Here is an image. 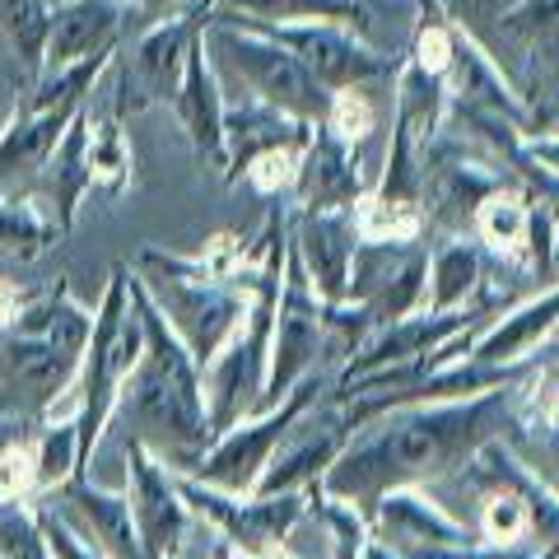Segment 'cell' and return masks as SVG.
I'll return each mask as SVG.
<instances>
[{"label":"cell","mask_w":559,"mask_h":559,"mask_svg":"<svg viewBox=\"0 0 559 559\" xmlns=\"http://www.w3.org/2000/svg\"><path fill=\"white\" fill-rule=\"evenodd\" d=\"M312 369H322V299L312 289V280L304 275L299 257H285V280H280V299H275V322H271V359H266V392L261 406L266 411L285 396L294 382L308 378Z\"/></svg>","instance_id":"obj_12"},{"label":"cell","mask_w":559,"mask_h":559,"mask_svg":"<svg viewBox=\"0 0 559 559\" xmlns=\"http://www.w3.org/2000/svg\"><path fill=\"white\" fill-rule=\"evenodd\" d=\"M406 559H536V550L489 546V540H452V546H396Z\"/></svg>","instance_id":"obj_35"},{"label":"cell","mask_w":559,"mask_h":559,"mask_svg":"<svg viewBox=\"0 0 559 559\" xmlns=\"http://www.w3.org/2000/svg\"><path fill=\"white\" fill-rule=\"evenodd\" d=\"M135 275L201 369L215 359V349L234 336L238 322L248 318V308H252V289L234 285V280L201 275L187 261V252L145 248L135 261Z\"/></svg>","instance_id":"obj_7"},{"label":"cell","mask_w":559,"mask_h":559,"mask_svg":"<svg viewBox=\"0 0 559 559\" xmlns=\"http://www.w3.org/2000/svg\"><path fill=\"white\" fill-rule=\"evenodd\" d=\"M555 261H559V238H555Z\"/></svg>","instance_id":"obj_42"},{"label":"cell","mask_w":559,"mask_h":559,"mask_svg":"<svg viewBox=\"0 0 559 559\" xmlns=\"http://www.w3.org/2000/svg\"><path fill=\"white\" fill-rule=\"evenodd\" d=\"M462 489H471L476 509L471 527L489 546H518V550H546L559 536V489L503 439H489L462 471Z\"/></svg>","instance_id":"obj_4"},{"label":"cell","mask_w":559,"mask_h":559,"mask_svg":"<svg viewBox=\"0 0 559 559\" xmlns=\"http://www.w3.org/2000/svg\"><path fill=\"white\" fill-rule=\"evenodd\" d=\"M201 38L219 75H234L252 98L271 103L280 112L322 127L331 90H322V80L304 66L294 47L271 38L266 28H257L248 14H234V10H210V24Z\"/></svg>","instance_id":"obj_6"},{"label":"cell","mask_w":559,"mask_h":559,"mask_svg":"<svg viewBox=\"0 0 559 559\" xmlns=\"http://www.w3.org/2000/svg\"><path fill=\"white\" fill-rule=\"evenodd\" d=\"M513 388H489L476 396L452 401H406V406L378 411L349 433L341 457L318 480L326 495L369 518L373 499L396 485H433L452 480L476 452L499 439L513 411Z\"/></svg>","instance_id":"obj_1"},{"label":"cell","mask_w":559,"mask_h":559,"mask_svg":"<svg viewBox=\"0 0 559 559\" xmlns=\"http://www.w3.org/2000/svg\"><path fill=\"white\" fill-rule=\"evenodd\" d=\"M43 559H51V555H47V546H43Z\"/></svg>","instance_id":"obj_44"},{"label":"cell","mask_w":559,"mask_h":559,"mask_svg":"<svg viewBox=\"0 0 559 559\" xmlns=\"http://www.w3.org/2000/svg\"><path fill=\"white\" fill-rule=\"evenodd\" d=\"M215 0H187V5L168 10L164 20H150L145 28L117 47V57L108 66V112L131 121L140 112L159 108V103L178 98L182 84V66H187V47L191 38L210 24Z\"/></svg>","instance_id":"obj_8"},{"label":"cell","mask_w":559,"mask_h":559,"mask_svg":"<svg viewBox=\"0 0 559 559\" xmlns=\"http://www.w3.org/2000/svg\"><path fill=\"white\" fill-rule=\"evenodd\" d=\"M66 234L57 229V219L47 215V205L28 191H0V261H28L47 257Z\"/></svg>","instance_id":"obj_29"},{"label":"cell","mask_w":559,"mask_h":559,"mask_svg":"<svg viewBox=\"0 0 559 559\" xmlns=\"http://www.w3.org/2000/svg\"><path fill=\"white\" fill-rule=\"evenodd\" d=\"M312 131H318L312 121H299V117L271 108V103L242 94V103H229V108H224V145H229L224 182L234 178V168L248 159V154L266 150V145H308Z\"/></svg>","instance_id":"obj_25"},{"label":"cell","mask_w":559,"mask_h":559,"mask_svg":"<svg viewBox=\"0 0 559 559\" xmlns=\"http://www.w3.org/2000/svg\"><path fill=\"white\" fill-rule=\"evenodd\" d=\"M131 5H140V10H145V20H164L168 10L187 5V0H131Z\"/></svg>","instance_id":"obj_40"},{"label":"cell","mask_w":559,"mask_h":559,"mask_svg":"<svg viewBox=\"0 0 559 559\" xmlns=\"http://www.w3.org/2000/svg\"><path fill=\"white\" fill-rule=\"evenodd\" d=\"M359 559H406V555H401L396 546H392V540H382V536H364V546H359Z\"/></svg>","instance_id":"obj_39"},{"label":"cell","mask_w":559,"mask_h":559,"mask_svg":"<svg viewBox=\"0 0 559 559\" xmlns=\"http://www.w3.org/2000/svg\"><path fill=\"white\" fill-rule=\"evenodd\" d=\"M536 559H559V536H555V540H550V546H546V550H540Z\"/></svg>","instance_id":"obj_41"},{"label":"cell","mask_w":559,"mask_h":559,"mask_svg":"<svg viewBox=\"0 0 559 559\" xmlns=\"http://www.w3.org/2000/svg\"><path fill=\"white\" fill-rule=\"evenodd\" d=\"M201 33L187 47V66H182V84H178V98H173V112H178L191 150H197V159H210L215 168H229V145H224V108H229V98H224L219 70H215V61H210Z\"/></svg>","instance_id":"obj_20"},{"label":"cell","mask_w":559,"mask_h":559,"mask_svg":"<svg viewBox=\"0 0 559 559\" xmlns=\"http://www.w3.org/2000/svg\"><path fill=\"white\" fill-rule=\"evenodd\" d=\"M522 150L532 154V159H540L550 173H559V131H532L522 135Z\"/></svg>","instance_id":"obj_37"},{"label":"cell","mask_w":559,"mask_h":559,"mask_svg":"<svg viewBox=\"0 0 559 559\" xmlns=\"http://www.w3.org/2000/svg\"><path fill=\"white\" fill-rule=\"evenodd\" d=\"M364 191H369V182H364L359 150L336 140L326 127H318L308 140V150H304L289 210H349Z\"/></svg>","instance_id":"obj_21"},{"label":"cell","mask_w":559,"mask_h":559,"mask_svg":"<svg viewBox=\"0 0 559 559\" xmlns=\"http://www.w3.org/2000/svg\"><path fill=\"white\" fill-rule=\"evenodd\" d=\"M47 503L94 555H103V559H145L140 555V540H135L127 489L112 495V489L90 485V476H75V480H66L57 495H47Z\"/></svg>","instance_id":"obj_16"},{"label":"cell","mask_w":559,"mask_h":559,"mask_svg":"<svg viewBox=\"0 0 559 559\" xmlns=\"http://www.w3.org/2000/svg\"><path fill=\"white\" fill-rule=\"evenodd\" d=\"M252 24L299 51L304 66L322 80V90H331V94L336 90H359V84H392L396 70H401V57H388V51L373 47L369 33H359V28H345V24H331V20H304V24L252 20Z\"/></svg>","instance_id":"obj_11"},{"label":"cell","mask_w":559,"mask_h":559,"mask_svg":"<svg viewBox=\"0 0 559 559\" xmlns=\"http://www.w3.org/2000/svg\"><path fill=\"white\" fill-rule=\"evenodd\" d=\"M173 476H178L191 518L215 532L219 546H234V550L285 546L289 532L308 518V489H289V495H229V489L201 485L197 476H182V471H173Z\"/></svg>","instance_id":"obj_10"},{"label":"cell","mask_w":559,"mask_h":559,"mask_svg":"<svg viewBox=\"0 0 559 559\" xmlns=\"http://www.w3.org/2000/svg\"><path fill=\"white\" fill-rule=\"evenodd\" d=\"M24 191L47 205V215L57 219L61 234L75 229L80 205H84V197L94 191V173H90V108H84V112L66 127L61 145L51 150V159L38 168V178H33Z\"/></svg>","instance_id":"obj_23"},{"label":"cell","mask_w":559,"mask_h":559,"mask_svg":"<svg viewBox=\"0 0 559 559\" xmlns=\"http://www.w3.org/2000/svg\"><path fill=\"white\" fill-rule=\"evenodd\" d=\"M550 341H559V326H555V336H550Z\"/></svg>","instance_id":"obj_43"},{"label":"cell","mask_w":559,"mask_h":559,"mask_svg":"<svg viewBox=\"0 0 559 559\" xmlns=\"http://www.w3.org/2000/svg\"><path fill=\"white\" fill-rule=\"evenodd\" d=\"M369 527L373 536L392 540V546H452V540H480L476 527L443 509L425 485H396L388 495L373 499L369 509Z\"/></svg>","instance_id":"obj_19"},{"label":"cell","mask_w":559,"mask_h":559,"mask_svg":"<svg viewBox=\"0 0 559 559\" xmlns=\"http://www.w3.org/2000/svg\"><path fill=\"white\" fill-rule=\"evenodd\" d=\"M140 349H145V326L131 304V266H112L103 304L94 308V331L80 359V378L70 388V411L75 415V433H80V462L90 471L94 448L103 439V429L112 425L121 382L131 378Z\"/></svg>","instance_id":"obj_5"},{"label":"cell","mask_w":559,"mask_h":559,"mask_svg":"<svg viewBox=\"0 0 559 559\" xmlns=\"http://www.w3.org/2000/svg\"><path fill=\"white\" fill-rule=\"evenodd\" d=\"M57 0H0V47H5V70L14 98L28 94L47 61V28Z\"/></svg>","instance_id":"obj_26"},{"label":"cell","mask_w":559,"mask_h":559,"mask_svg":"<svg viewBox=\"0 0 559 559\" xmlns=\"http://www.w3.org/2000/svg\"><path fill=\"white\" fill-rule=\"evenodd\" d=\"M532 57H536V75L546 80L550 90L559 94V43H550V47H536Z\"/></svg>","instance_id":"obj_38"},{"label":"cell","mask_w":559,"mask_h":559,"mask_svg":"<svg viewBox=\"0 0 559 559\" xmlns=\"http://www.w3.org/2000/svg\"><path fill=\"white\" fill-rule=\"evenodd\" d=\"M90 173H94V191H103V197H121L135 178V150L127 140V121L112 112H94V103H90Z\"/></svg>","instance_id":"obj_31"},{"label":"cell","mask_w":559,"mask_h":559,"mask_svg":"<svg viewBox=\"0 0 559 559\" xmlns=\"http://www.w3.org/2000/svg\"><path fill=\"white\" fill-rule=\"evenodd\" d=\"M131 304L140 312V326H145V349H140L131 378L121 382L112 419L121 425V439L145 443L168 471H191L210 448V439H215L201 392V364L191 359L178 331L154 308L135 271H131Z\"/></svg>","instance_id":"obj_2"},{"label":"cell","mask_w":559,"mask_h":559,"mask_svg":"<svg viewBox=\"0 0 559 559\" xmlns=\"http://www.w3.org/2000/svg\"><path fill=\"white\" fill-rule=\"evenodd\" d=\"M355 433V419H349L345 401L331 388L326 396H318L312 406L294 419V429L285 433V443L271 452L266 471L252 495H289V489H308L326 476V466L341 457V448Z\"/></svg>","instance_id":"obj_14"},{"label":"cell","mask_w":559,"mask_h":559,"mask_svg":"<svg viewBox=\"0 0 559 559\" xmlns=\"http://www.w3.org/2000/svg\"><path fill=\"white\" fill-rule=\"evenodd\" d=\"M215 10H234V14H252L266 24H304V20H331L345 28L369 33L373 28V10L364 0H215Z\"/></svg>","instance_id":"obj_30"},{"label":"cell","mask_w":559,"mask_h":559,"mask_svg":"<svg viewBox=\"0 0 559 559\" xmlns=\"http://www.w3.org/2000/svg\"><path fill=\"white\" fill-rule=\"evenodd\" d=\"M349 229H355V242L411 248V242L429 238V215H425V201H396V197H382V191L369 187L349 205Z\"/></svg>","instance_id":"obj_28"},{"label":"cell","mask_w":559,"mask_h":559,"mask_svg":"<svg viewBox=\"0 0 559 559\" xmlns=\"http://www.w3.org/2000/svg\"><path fill=\"white\" fill-rule=\"evenodd\" d=\"M499 24L527 51L550 47V43H559V0H518L513 10L499 14Z\"/></svg>","instance_id":"obj_34"},{"label":"cell","mask_w":559,"mask_h":559,"mask_svg":"<svg viewBox=\"0 0 559 559\" xmlns=\"http://www.w3.org/2000/svg\"><path fill=\"white\" fill-rule=\"evenodd\" d=\"M304 150H308V145H266V150H257V154H248V159H242V164L234 168L229 187L248 182V187L257 191V197H266V201L294 197V182H299Z\"/></svg>","instance_id":"obj_32"},{"label":"cell","mask_w":559,"mask_h":559,"mask_svg":"<svg viewBox=\"0 0 559 559\" xmlns=\"http://www.w3.org/2000/svg\"><path fill=\"white\" fill-rule=\"evenodd\" d=\"M90 108V103H84ZM84 108H20L14 103V112L5 121V131H0V191H24L33 178H38V168L51 159V150L61 145L66 127L75 121Z\"/></svg>","instance_id":"obj_24"},{"label":"cell","mask_w":559,"mask_h":559,"mask_svg":"<svg viewBox=\"0 0 559 559\" xmlns=\"http://www.w3.org/2000/svg\"><path fill=\"white\" fill-rule=\"evenodd\" d=\"M378 98H373V84H359V90H336L326 103V117H322V127L345 140V145H364L373 131H378Z\"/></svg>","instance_id":"obj_33"},{"label":"cell","mask_w":559,"mask_h":559,"mask_svg":"<svg viewBox=\"0 0 559 559\" xmlns=\"http://www.w3.org/2000/svg\"><path fill=\"white\" fill-rule=\"evenodd\" d=\"M145 24H150L145 10L131 5V0H57L51 5L43 70L75 66L84 57H108Z\"/></svg>","instance_id":"obj_15"},{"label":"cell","mask_w":559,"mask_h":559,"mask_svg":"<svg viewBox=\"0 0 559 559\" xmlns=\"http://www.w3.org/2000/svg\"><path fill=\"white\" fill-rule=\"evenodd\" d=\"M289 248L299 257L322 304H341L349 289V261H355V229L349 210H289Z\"/></svg>","instance_id":"obj_18"},{"label":"cell","mask_w":559,"mask_h":559,"mask_svg":"<svg viewBox=\"0 0 559 559\" xmlns=\"http://www.w3.org/2000/svg\"><path fill=\"white\" fill-rule=\"evenodd\" d=\"M331 388H336V369H312L308 378L294 382L275 406L242 415L238 425L215 433L210 448L197 457V466L182 471V476H197L201 485L229 489V495H252L261 471H266V462H271V452L285 443V433L294 429V419H299L318 396H326Z\"/></svg>","instance_id":"obj_9"},{"label":"cell","mask_w":559,"mask_h":559,"mask_svg":"<svg viewBox=\"0 0 559 559\" xmlns=\"http://www.w3.org/2000/svg\"><path fill=\"white\" fill-rule=\"evenodd\" d=\"M33 299H38V289H28V285H20V280L0 275V336L20 326V318L28 312Z\"/></svg>","instance_id":"obj_36"},{"label":"cell","mask_w":559,"mask_h":559,"mask_svg":"<svg viewBox=\"0 0 559 559\" xmlns=\"http://www.w3.org/2000/svg\"><path fill=\"white\" fill-rule=\"evenodd\" d=\"M94 331V312L66 280L38 289L20 326L0 336V425L38 429L61 411L80 378V359Z\"/></svg>","instance_id":"obj_3"},{"label":"cell","mask_w":559,"mask_h":559,"mask_svg":"<svg viewBox=\"0 0 559 559\" xmlns=\"http://www.w3.org/2000/svg\"><path fill=\"white\" fill-rule=\"evenodd\" d=\"M471 238L480 242L485 257H495L509 271L546 275L555 266V238L559 219L540 205L527 187H499L495 197H485L476 219H471Z\"/></svg>","instance_id":"obj_13"},{"label":"cell","mask_w":559,"mask_h":559,"mask_svg":"<svg viewBox=\"0 0 559 559\" xmlns=\"http://www.w3.org/2000/svg\"><path fill=\"white\" fill-rule=\"evenodd\" d=\"M555 326H559V285H546L527 294V299L503 304L485 326L471 331L462 355L476 364H522L536 359L540 345H550Z\"/></svg>","instance_id":"obj_17"},{"label":"cell","mask_w":559,"mask_h":559,"mask_svg":"<svg viewBox=\"0 0 559 559\" xmlns=\"http://www.w3.org/2000/svg\"><path fill=\"white\" fill-rule=\"evenodd\" d=\"M448 98L471 103V108L499 112L518 121L522 131H532V103L518 84L503 75V66L489 57L485 43L476 33H466V24L457 28V47H452V66H448Z\"/></svg>","instance_id":"obj_22"},{"label":"cell","mask_w":559,"mask_h":559,"mask_svg":"<svg viewBox=\"0 0 559 559\" xmlns=\"http://www.w3.org/2000/svg\"><path fill=\"white\" fill-rule=\"evenodd\" d=\"M485 289V252L476 238H439L429 248V312H452L476 304Z\"/></svg>","instance_id":"obj_27"}]
</instances>
